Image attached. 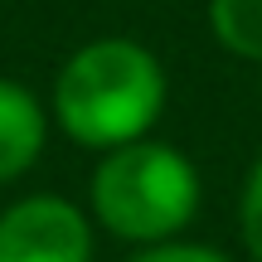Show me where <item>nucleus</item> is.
Returning <instances> with one entry per match:
<instances>
[{"mask_svg": "<svg viewBox=\"0 0 262 262\" xmlns=\"http://www.w3.org/2000/svg\"><path fill=\"white\" fill-rule=\"evenodd\" d=\"M204 180L180 146L156 136L126 141L97 156L88 175V214L102 233L131 248L170 243L199 219Z\"/></svg>", "mask_w": 262, "mask_h": 262, "instance_id": "obj_2", "label": "nucleus"}, {"mask_svg": "<svg viewBox=\"0 0 262 262\" xmlns=\"http://www.w3.org/2000/svg\"><path fill=\"white\" fill-rule=\"evenodd\" d=\"M209 34L243 63H262V0H209Z\"/></svg>", "mask_w": 262, "mask_h": 262, "instance_id": "obj_5", "label": "nucleus"}, {"mask_svg": "<svg viewBox=\"0 0 262 262\" xmlns=\"http://www.w3.org/2000/svg\"><path fill=\"white\" fill-rule=\"evenodd\" d=\"M49 102H39L34 88L0 73V185H15L25 170L39 165L49 146Z\"/></svg>", "mask_w": 262, "mask_h": 262, "instance_id": "obj_4", "label": "nucleus"}, {"mask_svg": "<svg viewBox=\"0 0 262 262\" xmlns=\"http://www.w3.org/2000/svg\"><path fill=\"white\" fill-rule=\"evenodd\" d=\"M97 224L63 194H25L0 209V262H93Z\"/></svg>", "mask_w": 262, "mask_h": 262, "instance_id": "obj_3", "label": "nucleus"}, {"mask_svg": "<svg viewBox=\"0 0 262 262\" xmlns=\"http://www.w3.org/2000/svg\"><path fill=\"white\" fill-rule=\"evenodd\" d=\"M165 63L131 34H97L78 44L54 73L49 117L73 146L112 150L150 136L165 112Z\"/></svg>", "mask_w": 262, "mask_h": 262, "instance_id": "obj_1", "label": "nucleus"}, {"mask_svg": "<svg viewBox=\"0 0 262 262\" xmlns=\"http://www.w3.org/2000/svg\"><path fill=\"white\" fill-rule=\"evenodd\" d=\"M238 233H243L248 257L262 262V156L253 160V170L243 180V194H238Z\"/></svg>", "mask_w": 262, "mask_h": 262, "instance_id": "obj_6", "label": "nucleus"}, {"mask_svg": "<svg viewBox=\"0 0 262 262\" xmlns=\"http://www.w3.org/2000/svg\"><path fill=\"white\" fill-rule=\"evenodd\" d=\"M126 262H233L228 253L209 243H185V238H170V243H150V248H136Z\"/></svg>", "mask_w": 262, "mask_h": 262, "instance_id": "obj_7", "label": "nucleus"}]
</instances>
